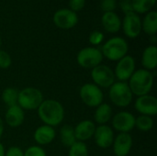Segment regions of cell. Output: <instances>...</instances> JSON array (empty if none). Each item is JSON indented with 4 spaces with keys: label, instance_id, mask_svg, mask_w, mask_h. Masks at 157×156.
I'll return each mask as SVG.
<instances>
[{
    "label": "cell",
    "instance_id": "21",
    "mask_svg": "<svg viewBox=\"0 0 157 156\" xmlns=\"http://www.w3.org/2000/svg\"><path fill=\"white\" fill-rule=\"evenodd\" d=\"M142 30L149 36L156 35L157 32V12L151 10L146 13L142 21Z\"/></svg>",
    "mask_w": 157,
    "mask_h": 156
},
{
    "label": "cell",
    "instance_id": "28",
    "mask_svg": "<svg viewBox=\"0 0 157 156\" xmlns=\"http://www.w3.org/2000/svg\"><path fill=\"white\" fill-rule=\"evenodd\" d=\"M24 156H47V154L40 146L32 145L27 148V150L24 152Z\"/></svg>",
    "mask_w": 157,
    "mask_h": 156
},
{
    "label": "cell",
    "instance_id": "27",
    "mask_svg": "<svg viewBox=\"0 0 157 156\" xmlns=\"http://www.w3.org/2000/svg\"><path fill=\"white\" fill-rule=\"evenodd\" d=\"M68 156H88V149L85 143L76 141L69 147Z\"/></svg>",
    "mask_w": 157,
    "mask_h": 156
},
{
    "label": "cell",
    "instance_id": "23",
    "mask_svg": "<svg viewBox=\"0 0 157 156\" xmlns=\"http://www.w3.org/2000/svg\"><path fill=\"white\" fill-rule=\"evenodd\" d=\"M60 139L61 143L65 147H71L75 142V129L71 125H63L60 129Z\"/></svg>",
    "mask_w": 157,
    "mask_h": 156
},
{
    "label": "cell",
    "instance_id": "22",
    "mask_svg": "<svg viewBox=\"0 0 157 156\" xmlns=\"http://www.w3.org/2000/svg\"><path fill=\"white\" fill-rule=\"evenodd\" d=\"M95 121L99 125H105L112 119V108L107 103H102L96 108L94 113Z\"/></svg>",
    "mask_w": 157,
    "mask_h": 156
},
{
    "label": "cell",
    "instance_id": "10",
    "mask_svg": "<svg viewBox=\"0 0 157 156\" xmlns=\"http://www.w3.org/2000/svg\"><path fill=\"white\" fill-rule=\"evenodd\" d=\"M135 60L131 55H125L121 60L117 62L115 66L114 74L115 78H117L120 82L129 81L132 74L135 72Z\"/></svg>",
    "mask_w": 157,
    "mask_h": 156
},
{
    "label": "cell",
    "instance_id": "35",
    "mask_svg": "<svg viewBox=\"0 0 157 156\" xmlns=\"http://www.w3.org/2000/svg\"><path fill=\"white\" fill-rule=\"evenodd\" d=\"M4 130H5L4 121H3L2 118L0 117V138L2 137V135H3V133H4Z\"/></svg>",
    "mask_w": 157,
    "mask_h": 156
},
{
    "label": "cell",
    "instance_id": "13",
    "mask_svg": "<svg viewBox=\"0 0 157 156\" xmlns=\"http://www.w3.org/2000/svg\"><path fill=\"white\" fill-rule=\"evenodd\" d=\"M134 108L141 114L149 117L157 114V99L152 95H144L138 97L134 103Z\"/></svg>",
    "mask_w": 157,
    "mask_h": 156
},
{
    "label": "cell",
    "instance_id": "4",
    "mask_svg": "<svg viewBox=\"0 0 157 156\" xmlns=\"http://www.w3.org/2000/svg\"><path fill=\"white\" fill-rule=\"evenodd\" d=\"M109 89V99L115 106L126 108L132 102L133 95L127 82H115Z\"/></svg>",
    "mask_w": 157,
    "mask_h": 156
},
{
    "label": "cell",
    "instance_id": "8",
    "mask_svg": "<svg viewBox=\"0 0 157 156\" xmlns=\"http://www.w3.org/2000/svg\"><path fill=\"white\" fill-rule=\"evenodd\" d=\"M91 78L93 84L99 88H109L115 83V74L113 70L105 64H99L91 69Z\"/></svg>",
    "mask_w": 157,
    "mask_h": 156
},
{
    "label": "cell",
    "instance_id": "37",
    "mask_svg": "<svg viewBox=\"0 0 157 156\" xmlns=\"http://www.w3.org/2000/svg\"><path fill=\"white\" fill-rule=\"evenodd\" d=\"M150 40H151V42L153 43L152 45H155V43H156V36L155 35L150 36Z\"/></svg>",
    "mask_w": 157,
    "mask_h": 156
},
{
    "label": "cell",
    "instance_id": "31",
    "mask_svg": "<svg viewBox=\"0 0 157 156\" xmlns=\"http://www.w3.org/2000/svg\"><path fill=\"white\" fill-rule=\"evenodd\" d=\"M117 0H101L100 7L105 12H114L117 8Z\"/></svg>",
    "mask_w": 157,
    "mask_h": 156
},
{
    "label": "cell",
    "instance_id": "26",
    "mask_svg": "<svg viewBox=\"0 0 157 156\" xmlns=\"http://www.w3.org/2000/svg\"><path fill=\"white\" fill-rule=\"evenodd\" d=\"M135 127L141 131H149L154 127V120L152 117L140 115L135 118Z\"/></svg>",
    "mask_w": 157,
    "mask_h": 156
},
{
    "label": "cell",
    "instance_id": "2",
    "mask_svg": "<svg viewBox=\"0 0 157 156\" xmlns=\"http://www.w3.org/2000/svg\"><path fill=\"white\" fill-rule=\"evenodd\" d=\"M129 87L137 97L148 95L154 86V74L151 71L145 69L135 70L128 82Z\"/></svg>",
    "mask_w": 157,
    "mask_h": 156
},
{
    "label": "cell",
    "instance_id": "24",
    "mask_svg": "<svg viewBox=\"0 0 157 156\" xmlns=\"http://www.w3.org/2000/svg\"><path fill=\"white\" fill-rule=\"evenodd\" d=\"M2 100L3 102L9 107H13L17 105V98H18V90L15 87H6L2 92Z\"/></svg>",
    "mask_w": 157,
    "mask_h": 156
},
{
    "label": "cell",
    "instance_id": "15",
    "mask_svg": "<svg viewBox=\"0 0 157 156\" xmlns=\"http://www.w3.org/2000/svg\"><path fill=\"white\" fill-rule=\"evenodd\" d=\"M133 144L132 137L130 133H119L116 138H114L112 146L113 152L116 156H127Z\"/></svg>",
    "mask_w": 157,
    "mask_h": 156
},
{
    "label": "cell",
    "instance_id": "33",
    "mask_svg": "<svg viewBox=\"0 0 157 156\" xmlns=\"http://www.w3.org/2000/svg\"><path fill=\"white\" fill-rule=\"evenodd\" d=\"M119 6H120V8L121 9V11L124 14H128V13H131V12H134L133 11V7H132V0H120Z\"/></svg>",
    "mask_w": 157,
    "mask_h": 156
},
{
    "label": "cell",
    "instance_id": "30",
    "mask_svg": "<svg viewBox=\"0 0 157 156\" xmlns=\"http://www.w3.org/2000/svg\"><path fill=\"white\" fill-rule=\"evenodd\" d=\"M12 64V59L10 54L4 51L0 50V68L1 69H7Z\"/></svg>",
    "mask_w": 157,
    "mask_h": 156
},
{
    "label": "cell",
    "instance_id": "16",
    "mask_svg": "<svg viewBox=\"0 0 157 156\" xmlns=\"http://www.w3.org/2000/svg\"><path fill=\"white\" fill-rule=\"evenodd\" d=\"M96 128H97L96 124L90 120H84L80 121L74 128L76 141L83 142V143L85 141H88L94 136Z\"/></svg>",
    "mask_w": 157,
    "mask_h": 156
},
{
    "label": "cell",
    "instance_id": "1",
    "mask_svg": "<svg viewBox=\"0 0 157 156\" xmlns=\"http://www.w3.org/2000/svg\"><path fill=\"white\" fill-rule=\"evenodd\" d=\"M37 110L39 118L44 125L54 128L59 126L64 119V108L63 105L54 99L43 100Z\"/></svg>",
    "mask_w": 157,
    "mask_h": 156
},
{
    "label": "cell",
    "instance_id": "7",
    "mask_svg": "<svg viewBox=\"0 0 157 156\" xmlns=\"http://www.w3.org/2000/svg\"><path fill=\"white\" fill-rule=\"evenodd\" d=\"M103 54L97 47H86L79 51L76 55L77 63L85 69H93L101 64Z\"/></svg>",
    "mask_w": 157,
    "mask_h": 156
},
{
    "label": "cell",
    "instance_id": "29",
    "mask_svg": "<svg viewBox=\"0 0 157 156\" xmlns=\"http://www.w3.org/2000/svg\"><path fill=\"white\" fill-rule=\"evenodd\" d=\"M104 40V34L101 31L98 30H94L90 33L89 37H88V41L91 45L97 46L102 43V41Z\"/></svg>",
    "mask_w": 157,
    "mask_h": 156
},
{
    "label": "cell",
    "instance_id": "5",
    "mask_svg": "<svg viewBox=\"0 0 157 156\" xmlns=\"http://www.w3.org/2000/svg\"><path fill=\"white\" fill-rule=\"evenodd\" d=\"M43 101V95L41 91L36 87L28 86L18 91L17 105L23 110L38 109Z\"/></svg>",
    "mask_w": 157,
    "mask_h": 156
},
{
    "label": "cell",
    "instance_id": "19",
    "mask_svg": "<svg viewBox=\"0 0 157 156\" xmlns=\"http://www.w3.org/2000/svg\"><path fill=\"white\" fill-rule=\"evenodd\" d=\"M101 24L109 33H117L121 29V19L115 12H105L101 17Z\"/></svg>",
    "mask_w": 157,
    "mask_h": 156
},
{
    "label": "cell",
    "instance_id": "6",
    "mask_svg": "<svg viewBox=\"0 0 157 156\" xmlns=\"http://www.w3.org/2000/svg\"><path fill=\"white\" fill-rule=\"evenodd\" d=\"M79 97L82 102L89 108H97L103 103L104 95L98 86L93 83H86L80 87Z\"/></svg>",
    "mask_w": 157,
    "mask_h": 156
},
{
    "label": "cell",
    "instance_id": "9",
    "mask_svg": "<svg viewBox=\"0 0 157 156\" xmlns=\"http://www.w3.org/2000/svg\"><path fill=\"white\" fill-rule=\"evenodd\" d=\"M54 25L62 29H70L75 28L78 23V16L69 8H60L52 17Z\"/></svg>",
    "mask_w": 157,
    "mask_h": 156
},
{
    "label": "cell",
    "instance_id": "18",
    "mask_svg": "<svg viewBox=\"0 0 157 156\" xmlns=\"http://www.w3.org/2000/svg\"><path fill=\"white\" fill-rule=\"evenodd\" d=\"M5 120L9 127L17 128L25 120V112L18 105L9 107L5 114Z\"/></svg>",
    "mask_w": 157,
    "mask_h": 156
},
{
    "label": "cell",
    "instance_id": "25",
    "mask_svg": "<svg viewBox=\"0 0 157 156\" xmlns=\"http://www.w3.org/2000/svg\"><path fill=\"white\" fill-rule=\"evenodd\" d=\"M133 11L136 14H145L152 10L156 0H132Z\"/></svg>",
    "mask_w": 157,
    "mask_h": 156
},
{
    "label": "cell",
    "instance_id": "32",
    "mask_svg": "<svg viewBox=\"0 0 157 156\" xmlns=\"http://www.w3.org/2000/svg\"><path fill=\"white\" fill-rule=\"evenodd\" d=\"M69 9L74 12L81 11L86 6V0H69Z\"/></svg>",
    "mask_w": 157,
    "mask_h": 156
},
{
    "label": "cell",
    "instance_id": "36",
    "mask_svg": "<svg viewBox=\"0 0 157 156\" xmlns=\"http://www.w3.org/2000/svg\"><path fill=\"white\" fill-rule=\"evenodd\" d=\"M6 154V150H5V147L3 145V143L0 142V156H5Z\"/></svg>",
    "mask_w": 157,
    "mask_h": 156
},
{
    "label": "cell",
    "instance_id": "20",
    "mask_svg": "<svg viewBox=\"0 0 157 156\" xmlns=\"http://www.w3.org/2000/svg\"><path fill=\"white\" fill-rule=\"evenodd\" d=\"M142 64L144 69L148 71L155 70L157 66V47L149 45L146 47L142 55Z\"/></svg>",
    "mask_w": 157,
    "mask_h": 156
},
{
    "label": "cell",
    "instance_id": "3",
    "mask_svg": "<svg viewBox=\"0 0 157 156\" xmlns=\"http://www.w3.org/2000/svg\"><path fill=\"white\" fill-rule=\"evenodd\" d=\"M100 51L103 57H106L109 61L118 62L122 57L127 55L129 44L127 40L121 37H113L103 44Z\"/></svg>",
    "mask_w": 157,
    "mask_h": 156
},
{
    "label": "cell",
    "instance_id": "38",
    "mask_svg": "<svg viewBox=\"0 0 157 156\" xmlns=\"http://www.w3.org/2000/svg\"><path fill=\"white\" fill-rule=\"evenodd\" d=\"M1 43H2V42H1V39H0V47H1Z\"/></svg>",
    "mask_w": 157,
    "mask_h": 156
},
{
    "label": "cell",
    "instance_id": "34",
    "mask_svg": "<svg viewBox=\"0 0 157 156\" xmlns=\"http://www.w3.org/2000/svg\"><path fill=\"white\" fill-rule=\"evenodd\" d=\"M5 156H24V152L17 146H11L6 152Z\"/></svg>",
    "mask_w": 157,
    "mask_h": 156
},
{
    "label": "cell",
    "instance_id": "12",
    "mask_svg": "<svg viewBox=\"0 0 157 156\" xmlns=\"http://www.w3.org/2000/svg\"><path fill=\"white\" fill-rule=\"evenodd\" d=\"M112 127L120 133H129L135 128V117L128 111H121L113 116Z\"/></svg>",
    "mask_w": 157,
    "mask_h": 156
},
{
    "label": "cell",
    "instance_id": "14",
    "mask_svg": "<svg viewBox=\"0 0 157 156\" xmlns=\"http://www.w3.org/2000/svg\"><path fill=\"white\" fill-rule=\"evenodd\" d=\"M93 137L95 139L96 144L101 149H108L112 146L115 138L113 129L106 124L98 126Z\"/></svg>",
    "mask_w": 157,
    "mask_h": 156
},
{
    "label": "cell",
    "instance_id": "17",
    "mask_svg": "<svg viewBox=\"0 0 157 156\" xmlns=\"http://www.w3.org/2000/svg\"><path fill=\"white\" fill-rule=\"evenodd\" d=\"M56 137V131L53 127L48 125H42L38 127L33 134L34 141L40 145H47L53 142Z\"/></svg>",
    "mask_w": 157,
    "mask_h": 156
},
{
    "label": "cell",
    "instance_id": "11",
    "mask_svg": "<svg viewBox=\"0 0 157 156\" xmlns=\"http://www.w3.org/2000/svg\"><path fill=\"white\" fill-rule=\"evenodd\" d=\"M121 28L126 37L130 39L137 38L142 32V19L135 12L125 14L121 20Z\"/></svg>",
    "mask_w": 157,
    "mask_h": 156
}]
</instances>
